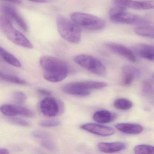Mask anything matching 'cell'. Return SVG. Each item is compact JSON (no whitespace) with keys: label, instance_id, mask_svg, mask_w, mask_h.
I'll use <instances>...</instances> for the list:
<instances>
[{"label":"cell","instance_id":"ac0fdd59","mask_svg":"<svg viewBox=\"0 0 154 154\" xmlns=\"http://www.w3.org/2000/svg\"><path fill=\"white\" fill-rule=\"evenodd\" d=\"M0 57H1L7 63L13 66L17 67L21 66V63L17 58L1 47H0Z\"/></svg>","mask_w":154,"mask_h":154},{"label":"cell","instance_id":"5b68a950","mask_svg":"<svg viewBox=\"0 0 154 154\" xmlns=\"http://www.w3.org/2000/svg\"><path fill=\"white\" fill-rule=\"evenodd\" d=\"M109 17L115 23L138 26L149 25L147 20L139 16L128 13L126 9L121 7L112 8L109 12Z\"/></svg>","mask_w":154,"mask_h":154},{"label":"cell","instance_id":"4dcf8cb0","mask_svg":"<svg viewBox=\"0 0 154 154\" xmlns=\"http://www.w3.org/2000/svg\"><path fill=\"white\" fill-rule=\"evenodd\" d=\"M37 91L38 93L42 95H45V96H49L51 95V92L46 89L39 88V89H38Z\"/></svg>","mask_w":154,"mask_h":154},{"label":"cell","instance_id":"d6a6232c","mask_svg":"<svg viewBox=\"0 0 154 154\" xmlns=\"http://www.w3.org/2000/svg\"><path fill=\"white\" fill-rule=\"evenodd\" d=\"M28 1L39 3H46L48 2V0H28Z\"/></svg>","mask_w":154,"mask_h":154},{"label":"cell","instance_id":"4316f807","mask_svg":"<svg viewBox=\"0 0 154 154\" xmlns=\"http://www.w3.org/2000/svg\"><path fill=\"white\" fill-rule=\"evenodd\" d=\"M51 138L43 140L41 142V145L46 149L49 150H55L56 149L57 146Z\"/></svg>","mask_w":154,"mask_h":154},{"label":"cell","instance_id":"d6986e66","mask_svg":"<svg viewBox=\"0 0 154 154\" xmlns=\"http://www.w3.org/2000/svg\"><path fill=\"white\" fill-rule=\"evenodd\" d=\"M135 33L140 36L154 38V27L149 25L139 26L134 29Z\"/></svg>","mask_w":154,"mask_h":154},{"label":"cell","instance_id":"836d02e7","mask_svg":"<svg viewBox=\"0 0 154 154\" xmlns=\"http://www.w3.org/2000/svg\"><path fill=\"white\" fill-rule=\"evenodd\" d=\"M9 151L6 149H0V154H9Z\"/></svg>","mask_w":154,"mask_h":154},{"label":"cell","instance_id":"30bf717a","mask_svg":"<svg viewBox=\"0 0 154 154\" xmlns=\"http://www.w3.org/2000/svg\"><path fill=\"white\" fill-rule=\"evenodd\" d=\"M40 109L45 116L54 117L59 113L58 101L52 97H46L41 101Z\"/></svg>","mask_w":154,"mask_h":154},{"label":"cell","instance_id":"44dd1931","mask_svg":"<svg viewBox=\"0 0 154 154\" xmlns=\"http://www.w3.org/2000/svg\"><path fill=\"white\" fill-rule=\"evenodd\" d=\"M0 111L7 116H14L18 115V106L4 104L0 107Z\"/></svg>","mask_w":154,"mask_h":154},{"label":"cell","instance_id":"484cf974","mask_svg":"<svg viewBox=\"0 0 154 154\" xmlns=\"http://www.w3.org/2000/svg\"><path fill=\"white\" fill-rule=\"evenodd\" d=\"M12 99L15 102L18 104H22L26 102V96L25 94L21 91L15 92L12 95Z\"/></svg>","mask_w":154,"mask_h":154},{"label":"cell","instance_id":"f546056e","mask_svg":"<svg viewBox=\"0 0 154 154\" xmlns=\"http://www.w3.org/2000/svg\"><path fill=\"white\" fill-rule=\"evenodd\" d=\"M10 121L14 124L20 125V126L27 127L29 125V123L27 121L20 118H12L10 119Z\"/></svg>","mask_w":154,"mask_h":154},{"label":"cell","instance_id":"4fadbf2b","mask_svg":"<svg viewBox=\"0 0 154 154\" xmlns=\"http://www.w3.org/2000/svg\"><path fill=\"white\" fill-rule=\"evenodd\" d=\"M122 72V84L123 85L127 86L131 85L136 77L140 74V71L139 69L129 65L123 66Z\"/></svg>","mask_w":154,"mask_h":154},{"label":"cell","instance_id":"5bb4252c","mask_svg":"<svg viewBox=\"0 0 154 154\" xmlns=\"http://www.w3.org/2000/svg\"><path fill=\"white\" fill-rule=\"evenodd\" d=\"M127 146L125 143L121 142H100L97 145L100 151L104 153H112L125 149Z\"/></svg>","mask_w":154,"mask_h":154},{"label":"cell","instance_id":"7c38bea8","mask_svg":"<svg viewBox=\"0 0 154 154\" xmlns=\"http://www.w3.org/2000/svg\"><path fill=\"white\" fill-rule=\"evenodd\" d=\"M80 128L88 132L103 137L112 136L115 133V130L112 128L96 123L83 124L81 125Z\"/></svg>","mask_w":154,"mask_h":154},{"label":"cell","instance_id":"cb8c5ba5","mask_svg":"<svg viewBox=\"0 0 154 154\" xmlns=\"http://www.w3.org/2000/svg\"><path fill=\"white\" fill-rule=\"evenodd\" d=\"M136 154H154V149L153 146L148 145H139L133 149Z\"/></svg>","mask_w":154,"mask_h":154},{"label":"cell","instance_id":"277c9868","mask_svg":"<svg viewBox=\"0 0 154 154\" xmlns=\"http://www.w3.org/2000/svg\"><path fill=\"white\" fill-rule=\"evenodd\" d=\"M107 83L95 81L74 82L67 84L63 87L65 93L77 96H86L91 93V91L105 88Z\"/></svg>","mask_w":154,"mask_h":154},{"label":"cell","instance_id":"83f0119b","mask_svg":"<svg viewBox=\"0 0 154 154\" xmlns=\"http://www.w3.org/2000/svg\"><path fill=\"white\" fill-rule=\"evenodd\" d=\"M32 134L34 137L38 139L42 140L47 139L51 138V136L48 132L40 130L34 131L32 132Z\"/></svg>","mask_w":154,"mask_h":154},{"label":"cell","instance_id":"e0dca14e","mask_svg":"<svg viewBox=\"0 0 154 154\" xmlns=\"http://www.w3.org/2000/svg\"><path fill=\"white\" fill-rule=\"evenodd\" d=\"M116 118V115L108 110H101L96 112L93 116L95 122L100 123H107L111 122Z\"/></svg>","mask_w":154,"mask_h":154},{"label":"cell","instance_id":"1f68e13d","mask_svg":"<svg viewBox=\"0 0 154 154\" xmlns=\"http://www.w3.org/2000/svg\"><path fill=\"white\" fill-rule=\"evenodd\" d=\"M2 1L11 2L14 4H20L21 3V0H2Z\"/></svg>","mask_w":154,"mask_h":154},{"label":"cell","instance_id":"8fae6325","mask_svg":"<svg viewBox=\"0 0 154 154\" xmlns=\"http://www.w3.org/2000/svg\"><path fill=\"white\" fill-rule=\"evenodd\" d=\"M0 11L4 15L12 19L24 31H27L28 26L26 21L15 8L9 5H3L0 7Z\"/></svg>","mask_w":154,"mask_h":154},{"label":"cell","instance_id":"3957f363","mask_svg":"<svg viewBox=\"0 0 154 154\" xmlns=\"http://www.w3.org/2000/svg\"><path fill=\"white\" fill-rule=\"evenodd\" d=\"M0 28L7 38L14 44L25 48H33L32 43L24 35L14 28L11 21L7 17H0Z\"/></svg>","mask_w":154,"mask_h":154},{"label":"cell","instance_id":"2e32d148","mask_svg":"<svg viewBox=\"0 0 154 154\" xmlns=\"http://www.w3.org/2000/svg\"><path fill=\"white\" fill-rule=\"evenodd\" d=\"M115 127L121 132L131 135L140 134L143 130L142 126L134 123H118L115 125Z\"/></svg>","mask_w":154,"mask_h":154},{"label":"cell","instance_id":"9c48e42d","mask_svg":"<svg viewBox=\"0 0 154 154\" xmlns=\"http://www.w3.org/2000/svg\"><path fill=\"white\" fill-rule=\"evenodd\" d=\"M105 47L114 54L123 57L131 62L136 61V57L132 50L127 47L114 43H108L105 45Z\"/></svg>","mask_w":154,"mask_h":154},{"label":"cell","instance_id":"8992f818","mask_svg":"<svg viewBox=\"0 0 154 154\" xmlns=\"http://www.w3.org/2000/svg\"><path fill=\"white\" fill-rule=\"evenodd\" d=\"M72 21L81 28L91 31L100 30L105 26L104 20L96 16L82 12H74L71 15Z\"/></svg>","mask_w":154,"mask_h":154},{"label":"cell","instance_id":"52a82bcc","mask_svg":"<svg viewBox=\"0 0 154 154\" xmlns=\"http://www.w3.org/2000/svg\"><path fill=\"white\" fill-rule=\"evenodd\" d=\"M75 62L87 71L101 76L107 74V70L103 64L97 58L87 54H80L74 58Z\"/></svg>","mask_w":154,"mask_h":154},{"label":"cell","instance_id":"603a6c76","mask_svg":"<svg viewBox=\"0 0 154 154\" xmlns=\"http://www.w3.org/2000/svg\"><path fill=\"white\" fill-rule=\"evenodd\" d=\"M142 92L146 96L153 97L154 95V86L152 81L150 80H145L142 85Z\"/></svg>","mask_w":154,"mask_h":154},{"label":"cell","instance_id":"7a4b0ae2","mask_svg":"<svg viewBox=\"0 0 154 154\" xmlns=\"http://www.w3.org/2000/svg\"><path fill=\"white\" fill-rule=\"evenodd\" d=\"M57 29L64 39L72 44H78L81 40V28L73 21L63 16H59L57 19Z\"/></svg>","mask_w":154,"mask_h":154},{"label":"cell","instance_id":"f1b7e54d","mask_svg":"<svg viewBox=\"0 0 154 154\" xmlns=\"http://www.w3.org/2000/svg\"><path fill=\"white\" fill-rule=\"evenodd\" d=\"M18 115H22L28 118H32L34 116V113L31 111L27 108L18 106Z\"/></svg>","mask_w":154,"mask_h":154},{"label":"cell","instance_id":"ffe728a7","mask_svg":"<svg viewBox=\"0 0 154 154\" xmlns=\"http://www.w3.org/2000/svg\"><path fill=\"white\" fill-rule=\"evenodd\" d=\"M113 106L118 109L128 110L132 108L133 103L128 99L125 98H119L114 101Z\"/></svg>","mask_w":154,"mask_h":154},{"label":"cell","instance_id":"7402d4cb","mask_svg":"<svg viewBox=\"0 0 154 154\" xmlns=\"http://www.w3.org/2000/svg\"><path fill=\"white\" fill-rule=\"evenodd\" d=\"M0 78L9 82L12 83L16 84L21 85H25L26 84V82L24 81L23 79L19 78L17 76L7 74L3 73L0 72Z\"/></svg>","mask_w":154,"mask_h":154},{"label":"cell","instance_id":"d4e9b609","mask_svg":"<svg viewBox=\"0 0 154 154\" xmlns=\"http://www.w3.org/2000/svg\"><path fill=\"white\" fill-rule=\"evenodd\" d=\"M39 124L42 127L50 128L59 126L61 124V122L57 119L44 120L40 121Z\"/></svg>","mask_w":154,"mask_h":154},{"label":"cell","instance_id":"6da1fadb","mask_svg":"<svg viewBox=\"0 0 154 154\" xmlns=\"http://www.w3.org/2000/svg\"><path fill=\"white\" fill-rule=\"evenodd\" d=\"M39 63L44 70L45 79L52 82H58L65 79L68 73V65L64 61L48 56L42 57Z\"/></svg>","mask_w":154,"mask_h":154},{"label":"cell","instance_id":"9a60e30c","mask_svg":"<svg viewBox=\"0 0 154 154\" xmlns=\"http://www.w3.org/2000/svg\"><path fill=\"white\" fill-rule=\"evenodd\" d=\"M133 49L142 58L149 61L154 60V48L153 45L145 44H137L133 47Z\"/></svg>","mask_w":154,"mask_h":154},{"label":"cell","instance_id":"ba28073f","mask_svg":"<svg viewBox=\"0 0 154 154\" xmlns=\"http://www.w3.org/2000/svg\"><path fill=\"white\" fill-rule=\"evenodd\" d=\"M113 2L117 7L124 8L133 9L139 10H145L153 9V1H138L135 0H113Z\"/></svg>","mask_w":154,"mask_h":154}]
</instances>
